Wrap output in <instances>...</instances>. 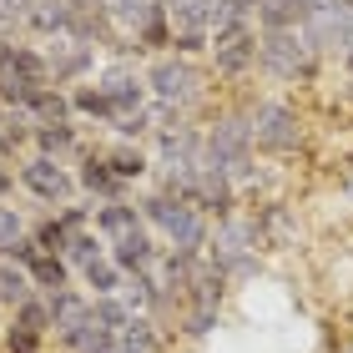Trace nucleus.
<instances>
[{
  "mask_svg": "<svg viewBox=\"0 0 353 353\" xmlns=\"http://www.w3.org/2000/svg\"><path fill=\"white\" fill-rule=\"evenodd\" d=\"M207 61H212V71L228 76V81H243V76H252V71H258V26L212 30Z\"/></svg>",
  "mask_w": 353,
  "mask_h": 353,
  "instance_id": "9",
  "label": "nucleus"
},
{
  "mask_svg": "<svg viewBox=\"0 0 353 353\" xmlns=\"http://www.w3.org/2000/svg\"><path fill=\"white\" fill-rule=\"evenodd\" d=\"M343 6H353V0H343Z\"/></svg>",
  "mask_w": 353,
  "mask_h": 353,
  "instance_id": "42",
  "label": "nucleus"
},
{
  "mask_svg": "<svg viewBox=\"0 0 353 353\" xmlns=\"http://www.w3.org/2000/svg\"><path fill=\"white\" fill-rule=\"evenodd\" d=\"M202 167L222 172L237 192L258 182V147H252L248 111H222L202 126Z\"/></svg>",
  "mask_w": 353,
  "mask_h": 353,
  "instance_id": "1",
  "label": "nucleus"
},
{
  "mask_svg": "<svg viewBox=\"0 0 353 353\" xmlns=\"http://www.w3.org/2000/svg\"><path fill=\"white\" fill-rule=\"evenodd\" d=\"M41 51H46V66H51V86H81L96 71V46L76 41V36H56Z\"/></svg>",
  "mask_w": 353,
  "mask_h": 353,
  "instance_id": "11",
  "label": "nucleus"
},
{
  "mask_svg": "<svg viewBox=\"0 0 353 353\" xmlns=\"http://www.w3.org/2000/svg\"><path fill=\"white\" fill-rule=\"evenodd\" d=\"M91 318L101 328H111V333H121L126 323H132V308H126L121 298H91Z\"/></svg>",
  "mask_w": 353,
  "mask_h": 353,
  "instance_id": "31",
  "label": "nucleus"
},
{
  "mask_svg": "<svg viewBox=\"0 0 353 353\" xmlns=\"http://www.w3.org/2000/svg\"><path fill=\"white\" fill-rule=\"evenodd\" d=\"M81 283L91 288V298H117V293H121V283H126V272L111 263V258H101V263L81 268Z\"/></svg>",
  "mask_w": 353,
  "mask_h": 353,
  "instance_id": "28",
  "label": "nucleus"
},
{
  "mask_svg": "<svg viewBox=\"0 0 353 353\" xmlns=\"http://www.w3.org/2000/svg\"><path fill=\"white\" fill-rule=\"evenodd\" d=\"M339 353H353V343H343V348H339Z\"/></svg>",
  "mask_w": 353,
  "mask_h": 353,
  "instance_id": "40",
  "label": "nucleus"
},
{
  "mask_svg": "<svg viewBox=\"0 0 353 353\" xmlns=\"http://www.w3.org/2000/svg\"><path fill=\"white\" fill-rule=\"evenodd\" d=\"M30 293H36V283H30V272L0 258V308H10V313H15V308H21V303H26Z\"/></svg>",
  "mask_w": 353,
  "mask_h": 353,
  "instance_id": "27",
  "label": "nucleus"
},
{
  "mask_svg": "<svg viewBox=\"0 0 353 353\" xmlns=\"http://www.w3.org/2000/svg\"><path fill=\"white\" fill-rule=\"evenodd\" d=\"M121 339L132 343V348H141V353H157V348H162V333H157V318H152V313H132V323L121 328Z\"/></svg>",
  "mask_w": 353,
  "mask_h": 353,
  "instance_id": "29",
  "label": "nucleus"
},
{
  "mask_svg": "<svg viewBox=\"0 0 353 353\" xmlns=\"http://www.w3.org/2000/svg\"><path fill=\"white\" fill-rule=\"evenodd\" d=\"M15 323L30 328V333H51V303H46V293H30L21 308H15Z\"/></svg>",
  "mask_w": 353,
  "mask_h": 353,
  "instance_id": "30",
  "label": "nucleus"
},
{
  "mask_svg": "<svg viewBox=\"0 0 353 353\" xmlns=\"http://www.w3.org/2000/svg\"><path fill=\"white\" fill-rule=\"evenodd\" d=\"M6 157H15V147H10V137H6V126H0V162H6Z\"/></svg>",
  "mask_w": 353,
  "mask_h": 353,
  "instance_id": "38",
  "label": "nucleus"
},
{
  "mask_svg": "<svg viewBox=\"0 0 353 353\" xmlns=\"http://www.w3.org/2000/svg\"><path fill=\"white\" fill-rule=\"evenodd\" d=\"M6 71L26 76V81H41L51 86V66H46V51L41 46H26V41H6V61H0Z\"/></svg>",
  "mask_w": 353,
  "mask_h": 353,
  "instance_id": "22",
  "label": "nucleus"
},
{
  "mask_svg": "<svg viewBox=\"0 0 353 353\" xmlns=\"http://www.w3.org/2000/svg\"><path fill=\"white\" fill-rule=\"evenodd\" d=\"M46 303H51V333H56V343H61V348H71V353H81L86 333L96 328V318H91V298H86V293H76V288H61V293H51Z\"/></svg>",
  "mask_w": 353,
  "mask_h": 353,
  "instance_id": "10",
  "label": "nucleus"
},
{
  "mask_svg": "<svg viewBox=\"0 0 353 353\" xmlns=\"http://www.w3.org/2000/svg\"><path fill=\"white\" fill-rule=\"evenodd\" d=\"M101 157H106V167L117 172L126 187H132V182H141V176L152 172V152L141 147V141H111V147H106Z\"/></svg>",
  "mask_w": 353,
  "mask_h": 353,
  "instance_id": "20",
  "label": "nucleus"
},
{
  "mask_svg": "<svg viewBox=\"0 0 353 353\" xmlns=\"http://www.w3.org/2000/svg\"><path fill=\"white\" fill-rule=\"evenodd\" d=\"M141 212V228L147 232H162L172 252H207V237H212V222H207L197 207L167 197V192H147L137 202Z\"/></svg>",
  "mask_w": 353,
  "mask_h": 353,
  "instance_id": "2",
  "label": "nucleus"
},
{
  "mask_svg": "<svg viewBox=\"0 0 353 353\" xmlns=\"http://www.w3.org/2000/svg\"><path fill=\"white\" fill-rule=\"evenodd\" d=\"M26 30H30V36H41V41L66 36V0H30Z\"/></svg>",
  "mask_w": 353,
  "mask_h": 353,
  "instance_id": "24",
  "label": "nucleus"
},
{
  "mask_svg": "<svg viewBox=\"0 0 353 353\" xmlns=\"http://www.w3.org/2000/svg\"><path fill=\"white\" fill-rule=\"evenodd\" d=\"M258 248H263L258 222H252V217H228V222L212 228V237H207L202 263L212 272H222L228 283H243V278L258 272Z\"/></svg>",
  "mask_w": 353,
  "mask_h": 353,
  "instance_id": "4",
  "label": "nucleus"
},
{
  "mask_svg": "<svg viewBox=\"0 0 353 353\" xmlns=\"http://www.w3.org/2000/svg\"><path fill=\"white\" fill-rule=\"evenodd\" d=\"M30 228H26V212L21 207H10V202H0V252H6L10 243H21Z\"/></svg>",
  "mask_w": 353,
  "mask_h": 353,
  "instance_id": "34",
  "label": "nucleus"
},
{
  "mask_svg": "<svg viewBox=\"0 0 353 353\" xmlns=\"http://www.w3.org/2000/svg\"><path fill=\"white\" fill-rule=\"evenodd\" d=\"M248 126H252V147L268 157H293L303 141H308V121L293 101L283 96H263V101L248 106Z\"/></svg>",
  "mask_w": 353,
  "mask_h": 353,
  "instance_id": "5",
  "label": "nucleus"
},
{
  "mask_svg": "<svg viewBox=\"0 0 353 353\" xmlns=\"http://www.w3.org/2000/svg\"><path fill=\"white\" fill-rule=\"evenodd\" d=\"M76 192H86L96 202H126V182L106 167L101 152H81V167H76Z\"/></svg>",
  "mask_w": 353,
  "mask_h": 353,
  "instance_id": "16",
  "label": "nucleus"
},
{
  "mask_svg": "<svg viewBox=\"0 0 353 353\" xmlns=\"http://www.w3.org/2000/svg\"><path fill=\"white\" fill-rule=\"evenodd\" d=\"M30 283H36V293H61V288H71V268H66V258H56V252H36L30 258Z\"/></svg>",
  "mask_w": 353,
  "mask_h": 353,
  "instance_id": "25",
  "label": "nucleus"
},
{
  "mask_svg": "<svg viewBox=\"0 0 353 353\" xmlns=\"http://www.w3.org/2000/svg\"><path fill=\"white\" fill-rule=\"evenodd\" d=\"M106 15H111V26H117V36L132 46L137 30L162 15V6H157V0H106Z\"/></svg>",
  "mask_w": 353,
  "mask_h": 353,
  "instance_id": "18",
  "label": "nucleus"
},
{
  "mask_svg": "<svg viewBox=\"0 0 353 353\" xmlns=\"http://www.w3.org/2000/svg\"><path fill=\"white\" fill-rule=\"evenodd\" d=\"M303 15H308V0H258L252 26L258 30H303Z\"/></svg>",
  "mask_w": 353,
  "mask_h": 353,
  "instance_id": "21",
  "label": "nucleus"
},
{
  "mask_svg": "<svg viewBox=\"0 0 353 353\" xmlns=\"http://www.w3.org/2000/svg\"><path fill=\"white\" fill-rule=\"evenodd\" d=\"M106 258L132 278V272H152L157 263H162V248H157V237L147 228H137V232L117 237V243H106Z\"/></svg>",
  "mask_w": 353,
  "mask_h": 353,
  "instance_id": "15",
  "label": "nucleus"
},
{
  "mask_svg": "<svg viewBox=\"0 0 353 353\" xmlns=\"http://www.w3.org/2000/svg\"><path fill=\"white\" fill-rule=\"evenodd\" d=\"M15 187H21V182H15V167L0 162V202H10V192H15Z\"/></svg>",
  "mask_w": 353,
  "mask_h": 353,
  "instance_id": "37",
  "label": "nucleus"
},
{
  "mask_svg": "<svg viewBox=\"0 0 353 353\" xmlns=\"http://www.w3.org/2000/svg\"><path fill=\"white\" fill-rule=\"evenodd\" d=\"M152 126H157V111L141 106V111H132V117H117L111 132H117L121 141H141V137H152Z\"/></svg>",
  "mask_w": 353,
  "mask_h": 353,
  "instance_id": "32",
  "label": "nucleus"
},
{
  "mask_svg": "<svg viewBox=\"0 0 353 353\" xmlns=\"http://www.w3.org/2000/svg\"><path fill=\"white\" fill-rule=\"evenodd\" d=\"M61 258H66V268H91V263H101L106 258V237L96 232V228H86V232H76L71 243H66V252H61Z\"/></svg>",
  "mask_w": 353,
  "mask_h": 353,
  "instance_id": "26",
  "label": "nucleus"
},
{
  "mask_svg": "<svg viewBox=\"0 0 353 353\" xmlns=\"http://www.w3.org/2000/svg\"><path fill=\"white\" fill-rule=\"evenodd\" d=\"M343 0H308V15H303V41L313 46L318 56L339 51V30H343Z\"/></svg>",
  "mask_w": 353,
  "mask_h": 353,
  "instance_id": "14",
  "label": "nucleus"
},
{
  "mask_svg": "<svg viewBox=\"0 0 353 353\" xmlns=\"http://www.w3.org/2000/svg\"><path fill=\"white\" fill-rule=\"evenodd\" d=\"M66 96H71V117H76V121H101V126H111V121H117V111H111L106 91L96 86V81H81V86H71Z\"/></svg>",
  "mask_w": 353,
  "mask_h": 353,
  "instance_id": "23",
  "label": "nucleus"
},
{
  "mask_svg": "<svg viewBox=\"0 0 353 353\" xmlns=\"http://www.w3.org/2000/svg\"><path fill=\"white\" fill-rule=\"evenodd\" d=\"M96 86L106 91V101H111L117 117H132V111L152 106V96H147V66H137L132 56L106 61V66L96 71Z\"/></svg>",
  "mask_w": 353,
  "mask_h": 353,
  "instance_id": "8",
  "label": "nucleus"
},
{
  "mask_svg": "<svg viewBox=\"0 0 353 353\" xmlns=\"http://www.w3.org/2000/svg\"><path fill=\"white\" fill-rule=\"evenodd\" d=\"M91 228L101 232L106 243H117V237L141 228V212H137V202H96L91 207Z\"/></svg>",
  "mask_w": 353,
  "mask_h": 353,
  "instance_id": "19",
  "label": "nucleus"
},
{
  "mask_svg": "<svg viewBox=\"0 0 353 353\" xmlns=\"http://www.w3.org/2000/svg\"><path fill=\"white\" fill-rule=\"evenodd\" d=\"M30 237L41 243V252H56V258H61V252H66V243H71V232L56 222V212L46 217V222H36V232H30Z\"/></svg>",
  "mask_w": 353,
  "mask_h": 353,
  "instance_id": "33",
  "label": "nucleus"
},
{
  "mask_svg": "<svg viewBox=\"0 0 353 353\" xmlns=\"http://www.w3.org/2000/svg\"><path fill=\"white\" fill-rule=\"evenodd\" d=\"M318 56L308 41H303V30H258V71L268 76V81H308V76L318 71Z\"/></svg>",
  "mask_w": 353,
  "mask_h": 353,
  "instance_id": "6",
  "label": "nucleus"
},
{
  "mask_svg": "<svg viewBox=\"0 0 353 353\" xmlns=\"http://www.w3.org/2000/svg\"><path fill=\"white\" fill-rule=\"evenodd\" d=\"M30 147L41 157H56V162H66V157H81V132H76V121H56V126H30Z\"/></svg>",
  "mask_w": 353,
  "mask_h": 353,
  "instance_id": "17",
  "label": "nucleus"
},
{
  "mask_svg": "<svg viewBox=\"0 0 353 353\" xmlns=\"http://www.w3.org/2000/svg\"><path fill=\"white\" fill-rule=\"evenodd\" d=\"M0 61H6V41H0Z\"/></svg>",
  "mask_w": 353,
  "mask_h": 353,
  "instance_id": "41",
  "label": "nucleus"
},
{
  "mask_svg": "<svg viewBox=\"0 0 353 353\" xmlns=\"http://www.w3.org/2000/svg\"><path fill=\"white\" fill-rule=\"evenodd\" d=\"M187 207H197L207 222H228V217H237V187H232L222 172L202 167V172H197V187H192V197H187Z\"/></svg>",
  "mask_w": 353,
  "mask_h": 353,
  "instance_id": "13",
  "label": "nucleus"
},
{
  "mask_svg": "<svg viewBox=\"0 0 353 353\" xmlns=\"http://www.w3.org/2000/svg\"><path fill=\"white\" fill-rule=\"evenodd\" d=\"M167 21H172V51L176 56H187V61L207 56V46H212V15L197 0H176L167 10Z\"/></svg>",
  "mask_w": 353,
  "mask_h": 353,
  "instance_id": "12",
  "label": "nucleus"
},
{
  "mask_svg": "<svg viewBox=\"0 0 353 353\" xmlns=\"http://www.w3.org/2000/svg\"><path fill=\"white\" fill-rule=\"evenodd\" d=\"M343 192H348V202H353V176H348V182H343Z\"/></svg>",
  "mask_w": 353,
  "mask_h": 353,
  "instance_id": "39",
  "label": "nucleus"
},
{
  "mask_svg": "<svg viewBox=\"0 0 353 353\" xmlns=\"http://www.w3.org/2000/svg\"><path fill=\"white\" fill-rule=\"evenodd\" d=\"M56 222L76 237V232H86V228H91V207H86V202H66V207L56 212Z\"/></svg>",
  "mask_w": 353,
  "mask_h": 353,
  "instance_id": "36",
  "label": "nucleus"
},
{
  "mask_svg": "<svg viewBox=\"0 0 353 353\" xmlns=\"http://www.w3.org/2000/svg\"><path fill=\"white\" fill-rule=\"evenodd\" d=\"M15 182H21L36 202H46V207L76 202V172H66V162H56V157L26 152L21 162H15Z\"/></svg>",
  "mask_w": 353,
  "mask_h": 353,
  "instance_id": "7",
  "label": "nucleus"
},
{
  "mask_svg": "<svg viewBox=\"0 0 353 353\" xmlns=\"http://www.w3.org/2000/svg\"><path fill=\"white\" fill-rule=\"evenodd\" d=\"M41 339L46 333H30V328H21L10 318V328H6V353H41Z\"/></svg>",
  "mask_w": 353,
  "mask_h": 353,
  "instance_id": "35",
  "label": "nucleus"
},
{
  "mask_svg": "<svg viewBox=\"0 0 353 353\" xmlns=\"http://www.w3.org/2000/svg\"><path fill=\"white\" fill-rule=\"evenodd\" d=\"M147 96H152V106L157 111H182V117H192V111L202 106V96H207V76L197 61H187V56H152L147 61Z\"/></svg>",
  "mask_w": 353,
  "mask_h": 353,
  "instance_id": "3",
  "label": "nucleus"
}]
</instances>
